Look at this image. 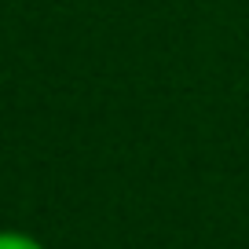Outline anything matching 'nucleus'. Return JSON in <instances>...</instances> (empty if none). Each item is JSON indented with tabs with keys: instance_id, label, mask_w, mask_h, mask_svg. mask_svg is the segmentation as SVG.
Returning a JSON list of instances; mask_svg holds the SVG:
<instances>
[{
	"instance_id": "nucleus-1",
	"label": "nucleus",
	"mask_w": 249,
	"mask_h": 249,
	"mask_svg": "<svg viewBox=\"0 0 249 249\" xmlns=\"http://www.w3.org/2000/svg\"><path fill=\"white\" fill-rule=\"evenodd\" d=\"M0 249H48L37 234L18 231V227H0Z\"/></svg>"
}]
</instances>
